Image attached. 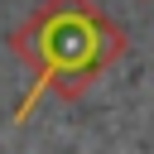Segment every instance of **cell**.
Returning a JSON list of instances; mask_svg holds the SVG:
<instances>
[{"label":"cell","mask_w":154,"mask_h":154,"mask_svg":"<svg viewBox=\"0 0 154 154\" xmlns=\"http://www.w3.org/2000/svg\"><path fill=\"white\" fill-rule=\"evenodd\" d=\"M14 48L29 53L34 67H38V82H34L29 101H24V111H29L34 96L48 82H58V96L63 101H77L125 53V29L116 19H106L91 0H48L43 14H34L29 29L14 38Z\"/></svg>","instance_id":"1"}]
</instances>
